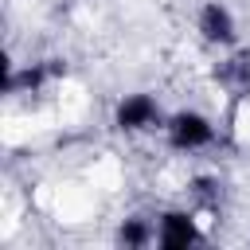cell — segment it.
Returning a JSON list of instances; mask_svg holds the SVG:
<instances>
[{"label":"cell","instance_id":"7a4b0ae2","mask_svg":"<svg viewBox=\"0 0 250 250\" xmlns=\"http://www.w3.org/2000/svg\"><path fill=\"white\" fill-rule=\"evenodd\" d=\"M156 242H160L164 250H184V246L195 242V223H191L184 211H168V215L160 219V234H156Z\"/></svg>","mask_w":250,"mask_h":250},{"label":"cell","instance_id":"3957f363","mask_svg":"<svg viewBox=\"0 0 250 250\" xmlns=\"http://www.w3.org/2000/svg\"><path fill=\"white\" fill-rule=\"evenodd\" d=\"M199 31H203V39L207 43H230L234 39V20H230V12L223 8V4H203V12H199Z\"/></svg>","mask_w":250,"mask_h":250},{"label":"cell","instance_id":"5b68a950","mask_svg":"<svg viewBox=\"0 0 250 250\" xmlns=\"http://www.w3.org/2000/svg\"><path fill=\"white\" fill-rule=\"evenodd\" d=\"M223 82H230L234 90H250V55L230 59V66H223Z\"/></svg>","mask_w":250,"mask_h":250},{"label":"cell","instance_id":"277c9868","mask_svg":"<svg viewBox=\"0 0 250 250\" xmlns=\"http://www.w3.org/2000/svg\"><path fill=\"white\" fill-rule=\"evenodd\" d=\"M156 121V102L148 94H133L117 105V125L121 129H148Z\"/></svg>","mask_w":250,"mask_h":250},{"label":"cell","instance_id":"6da1fadb","mask_svg":"<svg viewBox=\"0 0 250 250\" xmlns=\"http://www.w3.org/2000/svg\"><path fill=\"white\" fill-rule=\"evenodd\" d=\"M168 141H172V148H203L215 141V129L199 113H176L168 125Z\"/></svg>","mask_w":250,"mask_h":250},{"label":"cell","instance_id":"8992f818","mask_svg":"<svg viewBox=\"0 0 250 250\" xmlns=\"http://www.w3.org/2000/svg\"><path fill=\"white\" fill-rule=\"evenodd\" d=\"M125 246H145L148 238H152V230H148V223L145 219H129L125 227H121V234H117Z\"/></svg>","mask_w":250,"mask_h":250}]
</instances>
